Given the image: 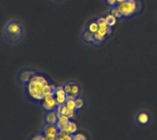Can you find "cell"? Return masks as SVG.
<instances>
[{
	"label": "cell",
	"instance_id": "4",
	"mask_svg": "<svg viewBox=\"0 0 157 140\" xmlns=\"http://www.w3.org/2000/svg\"><path fill=\"white\" fill-rule=\"evenodd\" d=\"M59 134V129L56 127V125H47L45 124L43 129H42V136L46 139L53 138L55 139L56 137Z\"/></svg>",
	"mask_w": 157,
	"mask_h": 140
},
{
	"label": "cell",
	"instance_id": "24",
	"mask_svg": "<svg viewBox=\"0 0 157 140\" xmlns=\"http://www.w3.org/2000/svg\"><path fill=\"white\" fill-rule=\"evenodd\" d=\"M52 2H54V3H62V2H63L64 0H52Z\"/></svg>",
	"mask_w": 157,
	"mask_h": 140
},
{
	"label": "cell",
	"instance_id": "13",
	"mask_svg": "<svg viewBox=\"0 0 157 140\" xmlns=\"http://www.w3.org/2000/svg\"><path fill=\"white\" fill-rule=\"evenodd\" d=\"M137 120H138V122H139L141 125H145V124H147L148 121H149V116H148V115H147L146 113H141V114L138 116Z\"/></svg>",
	"mask_w": 157,
	"mask_h": 140
},
{
	"label": "cell",
	"instance_id": "19",
	"mask_svg": "<svg viewBox=\"0 0 157 140\" xmlns=\"http://www.w3.org/2000/svg\"><path fill=\"white\" fill-rule=\"evenodd\" d=\"M96 21H97V23L98 24L99 27H106V26H108L105 17H99V18H98Z\"/></svg>",
	"mask_w": 157,
	"mask_h": 140
},
{
	"label": "cell",
	"instance_id": "11",
	"mask_svg": "<svg viewBox=\"0 0 157 140\" xmlns=\"http://www.w3.org/2000/svg\"><path fill=\"white\" fill-rule=\"evenodd\" d=\"M76 129H77L76 124H75V122H72V121H69L68 124H67V126H66L65 128H64V130H65V131L67 132V134H69V135L75 134V133L76 132Z\"/></svg>",
	"mask_w": 157,
	"mask_h": 140
},
{
	"label": "cell",
	"instance_id": "16",
	"mask_svg": "<svg viewBox=\"0 0 157 140\" xmlns=\"http://www.w3.org/2000/svg\"><path fill=\"white\" fill-rule=\"evenodd\" d=\"M65 105L68 109L75 111V99H67L65 102Z\"/></svg>",
	"mask_w": 157,
	"mask_h": 140
},
{
	"label": "cell",
	"instance_id": "21",
	"mask_svg": "<svg viewBox=\"0 0 157 140\" xmlns=\"http://www.w3.org/2000/svg\"><path fill=\"white\" fill-rule=\"evenodd\" d=\"M107 1V3L109 4V5H110V6H117V1L116 0H106Z\"/></svg>",
	"mask_w": 157,
	"mask_h": 140
},
{
	"label": "cell",
	"instance_id": "9",
	"mask_svg": "<svg viewBox=\"0 0 157 140\" xmlns=\"http://www.w3.org/2000/svg\"><path fill=\"white\" fill-rule=\"evenodd\" d=\"M69 119L70 118L67 116H65V115H58V121L56 123V127H58L59 131L65 128V127L67 126L68 122L70 121Z\"/></svg>",
	"mask_w": 157,
	"mask_h": 140
},
{
	"label": "cell",
	"instance_id": "6",
	"mask_svg": "<svg viewBox=\"0 0 157 140\" xmlns=\"http://www.w3.org/2000/svg\"><path fill=\"white\" fill-rule=\"evenodd\" d=\"M57 105H58L57 101L53 96H48L43 99L42 106L47 111H54Z\"/></svg>",
	"mask_w": 157,
	"mask_h": 140
},
{
	"label": "cell",
	"instance_id": "2",
	"mask_svg": "<svg viewBox=\"0 0 157 140\" xmlns=\"http://www.w3.org/2000/svg\"><path fill=\"white\" fill-rule=\"evenodd\" d=\"M49 85L46 79L42 76H33L28 84L29 95L37 100L45 98V90Z\"/></svg>",
	"mask_w": 157,
	"mask_h": 140
},
{
	"label": "cell",
	"instance_id": "18",
	"mask_svg": "<svg viewBox=\"0 0 157 140\" xmlns=\"http://www.w3.org/2000/svg\"><path fill=\"white\" fill-rule=\"evenodd\" d=\"M83 106H84V101L79 97L75 98V110H79Z\"/></svg>",
	"mask_w": 157,
	"mask_h": 140
},
{
	"label": "cell",
	"instance_id": "15",
	"mask_svg": "<svg viewBox=\"0 0 157 140\" xmlns=\"http://www.w3.org/2000/svg\"><path fill=\"white\" fill-rule=\"evenodd\" d=\"M55 112L57 113V115H66L67 112V107L65 105V104L63 105H58L55 108Z\"/></svg>",
	"mask_w": 157,
	"mask_h": 140
},
{
	"label": "cell",
	"instance_id": "10",
	"mask_svg": "<svg viewBox=\"0 0 157 140\" xmlns=\"http://www.w3.org/2000/svg\"><path fill=\"white\" fill-rule=\"evenodd\" d=\"M83 39L84 41H86V43H93L94 40H95V37H94V34L91 33L90 31L88 30H84L83 32Z\"/></svg>",
	"mask_w": 157,
	"mask_h": 140
},
{
	"label": "cell",
	"instance_id": "22",
	"mask_svg": "<svg viewBox=\"0 0 157 140\" xmlns=\"http://www.w3.org/2000/svg\"><path fill=\"white\" fill-rule=\"evenodd\" d=\"M32 140H46V138L43 136H38V137H35Z\"/></svg>",
	"mask_w": 157,
	"mask_h": 140
},
{
	"label": "cell",
	"instance_id": "12",
	"mask_svg": "<svg viewBox=\"0 0 157 140\" xmlns=\"http://www.w3.org/2000/svg\"><path fill=\"white\" fill-rule=\"evenodd\" d=\"M98 28H99V26H98V24L97 23V21H91V22H89V23L87 24L86 29L88 30V31H90L91 33L95 34V33L98 32Z\"/></svg>",
	"mask_w": 157,
	"mask_h": 140
},
{
	"label": "cell",
	"instance_id": "5",
	"mask_svg": "<svg viewBox=\"0 0 157 140\" xmlns=\"http://www.w3.org/2000/svg\"><path fill=\"white\" fill-rule=\"evenodd\" d=\"M34 72L29 71V70H23L20 71L19 73L17 74V81L20 84L22 85H28L31 78L34 76Z\"/></svg>",
	"mask_w": 157,
	"mask_h": 140
},
{
	"label": "cell",
	"instance_id": "17",
	"mask_svg": "<svg viewBox=\"0 0 157 140\" xmlns=\"http://www.w3.org/2000/svg\"><path fill=\"white\" fill-rule=\"evenodd\" d=\"M110 14H112L114 17H116L117 18L118 17H122V14L121 13V11L119 10V8L117 7V6H114L113 7H112V9H111V13Z\"/></svg>",
	"mask_w": 157,
	"mask_h": 140
},
{
	"label": "cell",
	"instance_id": "7",
	"mask_svg": "<svg viewBox=\"0 0 157 140\" xmlns=\"http://www.w3.org/2000/svg\"><path fill=\"white\" fill-rule=\"evenodd\" d=\"M55 99L58 105H63L66 102V93L64 91L63 86H58L55 89Z\"/></svg>",
	"mask_w": 157,
	"mask_h": 140
},
{
	"label": "cell",
	"instance_id": "1",
	"mask_svg": "<svg viewBox=\"0 0 157 140\" xmlns=\"http://www.w3.org/2000/svg\"><path fill=\"white\" fill-rule=\"evenodd\" d=\"M24 36V26L17 19H10L6 21L2 28V37L6 44L17 45L23 40Z\"/></svg>",
	"mask_w": 157,
	"mask_h": 140
},
{
	"label": "cell",
	"instance_id": "20",
	"mask_svg": "<svg viewBox=\"0 0 157 140\" xmlns=\"http://www.w3.org/2000/svg\"><path fill=\"white\" fill-rule=\"evenodd\" d=\"M73 138L74 140H86V137L82 134H76V135H74L73 136Z\"/></svg>",
	"mask_w": 157,
	"mask_h": 140
},
{
	"label": "cell",
	"instance_id": "23",
	"mask_svg": "<svg viewBox=\"0 0 157 140\" xmlns=\"http://www.w3.org/2000/svg\"><path fill=\"white\" fill-rule=\"evenodd\" d=\"M111 28H112V27H109V26H108V29H107V34H108V36L111 34Z\"/></svg>",
	"mask_w": 157,
	"mask_h": 140
},
{
	"label": "cell",
	"instance_id": "8",
	"mask_svg": "<svg viewBox=\"0 0 157 140\" xmlns=\"http://www.w3.org/2000/svg\"><path fill=\"white\" fill-rule=\"evenodd\" d=\"M57 121H58V115L55 112V110L49 111V113L45 115V123L47 125H56Z\"/></svg>",
	"mask_w": 157,
	"mask_h": 140
},
{
	"label": "cell",
	"instance_id": "25",
	"mask_svg": "<svg viewBox=\"0 0 157 140\" xmlns=\"http://www.w3.org/2000/svg\"><path fill=\"white\" fill-rule=\"evenodd\" d=\"M117 1V3H121V2H123L124 0H116Z\"/></svg>",
	"mask_w": 157,
	"mask_h": 140
},
{
	"label": "cell",
	"instance_id": "3",
	"mask_svg": "<svg viewBox=\"0 0 157 140\" xmlns=\"http://www.w3.org/2000/svg\"><path fill=\"white\" fill-rule=\"evenodd\" d=\"M117 7L122 14V17H132L142 8V4L138 0H124L117 4Z\"/></svg>",
	"mask_w": 157,
	"mask_h": 140
},
{
	"label": "cell",
	"instance_id": "26",
	"mask_svg": "<svg viewBox=\"0 0 157 140\" xmlns=\"http://www.w3.org/2000/svg\"><path fill=\"white\" fill-rule=\"evenodd\" d=\"M46 140H56V139H53V138H50V139H46Z\"/></svg>",
	"mask_w": 157,
	"mask_h": 140
},
{
	"label": "cell",
	"instance_id": "14",
	"mask_svg": "<svg viewBox=\"0 0 157 140\" xmlns=\"http://www.w3.org/2000/svg\"><path fill=\"white\" fill-rule=\"evenodd\" d=\"M105 18H106L107 25H108L109 27H113V26L116 24V22H117V17H114L112 14H109Z\"/></svg>",
	"mask_w": 157,
	"mask_h": 140
}]
</instances>
